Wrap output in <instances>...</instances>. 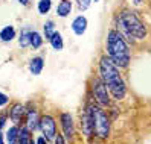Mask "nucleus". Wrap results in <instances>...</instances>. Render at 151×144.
<instances>
[{
  "label": "nucleus",
  "mask_w": 151,
  "mask_h": 144,
  "mask_svg": "<svg viewBox=\"0 0 151 144\" xmlns=\"http://www.w3.org/2000/svg\"><path fill=\"white\" fill-rule=\"evenodd\" d=\"M99 74L114 100H122L127 94V85L121 76L119 67L107 55L101 56L99 59Z\"/></svg>",
  "instance_id": "1"
},
{
  "label": "nucleus",
  "mask_w": 151,
  "mask_h": 144,
  "mask_svg": "<svg viewBox=\"0 0 151 144\" xmlns=\"http://www.w3.org/2000/svg\"><path fill=\"white\" fill-rule=\"evenodd\" d=\"M107 56L119 68H127L131 59L128 44L118 29H111L107 33Z\"/></svg>",
  "instance_id": "2"
},
{
  "label": "nucleus",
  "mask_w": 151,
  "mask_h": 144,
  "mask_svg": "<svg viewBox=\"0 0 151 144\" xmlns=\"http://www.w3.org/2000/svg\"><path fill=\"white\" fill-rule=\"evenodd\" d=\"M118 31L122 37L131 43L133 40H144L147 37V28L136 12L133 11H122L118 17Z\"/></svg>",
  "instance_id": "3"
},
{
  "label": "nucleus",
  "mask_w": 151,
  "mask_h": 144,
  "mask_svg": "<svg viewBox=\"0 0 151 144\" xmlns=\"http://www.w3.org/2000/svg\"><path fill=\"white\" fill-rule=\"evenodd\" d=\"M92 109V120H93V132L99 138H107L110 133V120L107 114L102 111L101 106L90 105Z\"/></svg>",
  "instance_id": "4"
},
{
  "label": "nucleus",
  "mask_w": 151,
  "mask_h": 144,
  "mask_svg": "<svg viewBox=\"0 0 151 144\" xmlns=\"http://www.w3.org/2000/svg\"><path fill=\"white\" fill-rule=\"evenodd\" d=\"M92 93L96 103L99 106H110L111 103V99H110V93H109V88L102 82L101 77H93L92 80Z\"/></svg>",
  "instance_id": "5"
},
{
  "label": "nucleus",
  "mask_w": 151,
  "mask_h": 144,
  "mask_svg": "<svg viewBox=\"0 0 151 144\" xmlns=\"http://www.w3.org/2000/svg\"><path fill=\"white\" fill-rule=\"evenodd\" d=\"M38 128L41 129L43 137L46 138L47 141L55 140V137H57V123H55V120H54L52 115H49V114L43 115L40 118V126Z\"/></svg>",
  "instance_id": "6"
},
{
  "label": "nucleus",
  "mask_w": 151,
  "mask_h": 144,
  "mask_svg": "<svg viewBox=\"0 0 151 144\" xmlns=\"http://www.w3.org/2000/svg\"><path fill=\"white\" fill-rule=\"evenodd\" d=\"M61 120V128H63V133H64V140L66 141H72L75 137V124H73V118L69 112H63L60 117Z\"/></svg>",
  "instance_id": "7"
},
{
  "label": "nucleus",
  "mask_w": 151,
  "mask_h": 144,
  "mask_svg": "<svg viewBox=\"0 0 151 144\" xmlns=\"http://www.w3.org/2000/svg\"><path fill=\"white\" fill-rule=\"evenodd\" d=\"M81 128L86 137H90L93 133V120H92V109H90V105L86 108L84 114L81 115Z\"/></svg>",
  "instance_id": "8"
},
{
  "label": "nucleus",
  "mask_w": 151,
  "mask_h": 144,
  "mask_svg": "<svg viewBox=\"0 0 151 144\" xmlns=\"http://www.w3.org/2000/svg\"><path fill=\"white\" fill-rule=\"evenodd\" d=\"M40 126V118H38V114L35 111V108H31L29 111H26V128H28L31 132L37 131Z\"/></svg>",
  "instance_id": "9"
},
{
  "label": "nucleus",
  "mask_w": 151,
  "mask_h": 144,
  "mask_svg": "<svg viewBox=\"0 0 151 144\" xmlns=\"http://www.w3.org/2000/svg\"><path fill=\"white\" fill-rule=\"evenodd\" d=\"M24 114H26V111H24V106H23L22 103H15V105L11 108V111L8 112L11 121H12L14 124H17V126L20 124V121H22V118L24 117Z\"/></svg>",
  "instance_id": "10"
},
{
  "label": "nucleus",
  "mask_w": 151,
  "mask_h": 144,
  "mask_svg": "<svg viewBox=\"0 0 151 144\" xmlns=\"http://www.w3.org/2000/svg\"><path fill=\"white\" fill-rule=\"evenodd\" d=\"M87 18L84 15H78L75 17V20L72 21V31L75 32V35H78V37H81V35L86 33L87 31Z\"/></svg>",
  "instance_id": "11"
},
{
  "label": "nucleus",
  "mask_w": 151,
  "mask_h": 144,
  "mask_svg": "<svg viewBox=\"0 0 151 144\" xmlns=\"http://www.w3.org/2000/svg\"><path fill=\"white\" fill-rule=\"evenodd\" d=\"M44 68V59L41 56H35L31 59L29 62V71L34 74V76H38Z\"/></svg>",
  "instance_id": "12"
},
{
  "label": "nucleus",
  "mask_w": 151,
  "mask_h": 144,
  "mask_svg": "<svg viewBox=\"0 0 151 144\" xmlns=\"http://www.w3.org/2000/svg\"><path fill=\"white\" fill-rule=\"evenodd\" d=\"M72 12V2L70 0H61L57 6V15L61 18H66Z\"/></svg>",
  "instance_id": "13"
},
{
  "label": "nucleus",
  "mask_w": 151,
  "mask_h": 144,
  "mask_svg": "<svg viewBox=\"0 0 151 144\" xmlns=\"http://www.w3.org/2000/svg\"><path fill=\"white\" fill-rule=\"evenodd\" d=\"M34 141L31 131L28 128H22L19 131V138H17V144H31Z\"/></svg>",
  "instance_id": "14"
},
{
  "label": "nucleus",
  "mask_w": 151,
  "mask_h": 144,
  "mask_svg": "<svg viewBox=\"0 0 151 144\" xmlns=\"http://www.w3.org/2000/svg\"><path fill=\"white\" fill-rule=\"evenodd\" d=\"M15 38V29L12 26H5V28L0 31V40L3 43H9Z\"/></svg>",
  "instance_id": "15"
},
{
  "label": "nucleus",
  "mask_w": 151,
  "mask_h": 144,
  "mask_svg": "<svg viewBox=\"0 0 151 144\" xmlns=\"http://www.w3.org/2000/svg\"><path fill=\"white\" fill-rule=\"evenodd\" d=\"M31 29L29 28H24L22 29L20 32V38H19V44H20V47H29L31 46Z\"/></svg>",
  "instance_id": "16"
},
{
  "label": "nucleus",
  "mask_w": 151,
  "mask_h": 144,
  "mask_svg": "<svg viewBox=\"0 0 151 144\" xmlns=\"http://www.w3.org/2000/svg\"><path fill=\"white\" fill-rule=\"evenodd\" d=\"M49 43H50L52 49H54V50H57V52L63 50V47H64L63 37H61V33H60V32H55L54 35H52V38L49 40Z\"/></svg>",
  "instance_id": "17"
},
{
  "label": "nucleus",
  "mask_w": 151,
  "mask_h": 144,
  "mask_svg": "<svg viewBox=\"0 0 151 144\" xmlns=\"http://www.w3.org/2000/svg\"><path fill=\"white\" fill-rule=\"evenodd\" d=\"M19 126L17 124H14V126H11L9 129H8V132H6V140H8V144H15L17 143V138H19Z\"/></svg>",
  "instance_id": "18"
},
{
  "label": "nucleus",
  "mask_w": 151,
  "mask_h": 144,
  "mask_svg": "<svg viewBox=\"0 0 151 144\" xmlns=\"http://www.w3.org/2000/svg\"><path fill=\"white\" fill-rule=\"evenodd\" d=\"M43 31H44V37H46V40L49 41L52 38V35L57 32L55 31V23L52 20H47L46 23H44V26H43Z\"/></svg>",
  "instance_id": "19"
},
{
  "label": "nucleus",
  "mask_w": 151,
  "mask_h": 144,
  "mask_svg": "<svg viewBox=\"0 0 151 144\" xmlns=\"http://www.w3.org/2000/svg\"><path fill=\"white\" fill-rule=\"evenodd\" d=\"M41 44H43L41 35H40L37 31H32V32H31V46H32L34 49H40Z\"/></svg>",
  "instance_id": "20"
},
{
  "label": "nucleus",
  "mask_w": 151,
  "mask_h": 144,
  "mask_svg": "<svg viewBox=\"0 0 151 144\" xmlns=\"http://www.w3.org/2000/svg\"><path fill=\"white\" fill-rule=\"evenodd\" d=\"M52 8V0H40L38 2V12L40 15H46Z\"/></svg>",
  "instance_id": "21"
},
{
  "label": "nucleus",
  "mask_w": 151,
  "mask_h": 144,
  "mask_svg": "<svg viewBox=\"0 0 151 144\" xmlns=\"http://www.w3.org/2000/svg\"><path fill=\"white\" fill-rule=\"evenodd\" d=\"M76 3H78V9L79 11H86V9H88L92 0H76Z\"/></svg>",
  "instance_id": "22"
},
{
  "label": "nucleus",
  "mask_w": 151,
  "mask_h": 144,
  "mask_svg": "<svg viewBox=\"0 0 151 144\" xmlns=\"http://www.w3.org/2000/svg\"><path fill=\"white\" fill-rule=\"evenodd\" d=\"M8 102H9L8 96H6V94H3V93H0V106H5Z\"/></svg>",
  "instance_id": "23"
},
{
  "label": "nucleus",
  "mask_w": 151,
  "mask_h": 144,
  "mask_svg": "<svg viewBox=\"0 0 151 144\" xmlns=\"http://www.w3.org/2000/svg\"><path fill=\"white\" fill-rule=\"evenodd\" d=\"M6 118H8V114H0V131L3 129V126L6 123Z\"/></svg>",
  "instance_id": "24"
},
{
  "label": "nucleus",
  "mask_w": 151,
  "mask_h": 144,
  "mask_svg": "<svg viewBox=\"0 0 151 144\" xmlns=\"http://www.w3.org/2000/svg\"><path fill=\"white\" fill-rule=\"evenodd\" d=\"M55 144H66V140H64V137L63 135H58V137H55Z\"/></svg>",
  "instance_id": "25"
},
{
  "label": "nucleus",
  "mask_w": 151,
  "mask_h": 144,
  "mask_svg": "<svg viewBox=\"0 0 151 144\" xmlns=\"http://www.w3.org/2000/svg\"><path fill=\"white\" fill-rule=\"evenodd\" d=\"M35 144H47V140L44 138V137H38L37 141H35Z\"/></svg>",
  "instance_id": "26"
},
{
  "label": "nucleus",
  "mask_w": 151,
  "mask_h": 144,
  "mask_svg": "<svg viewBox=\"0 0 151 144\" xmlns=\"http://www.w3.org/2000/svg\"><path fill=\"white\" fill-rule=\"evenodd\" d=\"M29 2H31V0H19V3H20V5H23V6H28V5H29Z\"/></svg>",
  "instance_id": "27"
},
{
  "label": "nucleus",
  "mask_w": 151,
  "mask_h": 144,
  "mask_svg": "<svg viewBox=\"0 0 151 144\" xmlns=\"http://www.w3.org/2000/svg\"><path fill=\"white\" fill-rule=\"evenodd\" d=\"M0 144H3V135L0 133Z\"/></svg>",
  "instance_id": "28"
},
{
  "label": "nucleus",
  "mask_w": 151,
  "mask_h": 144,
  "mask_svg": "<svg viewBox=\"0 0 151 144\" xmlns=\"http://www.w3.org/2000/svg\"><path fill=\"white\" fill-rule=\"evenodd\" d=\"M140 3V0H134V5H139Z\"/></svg>",
  "instance_id": "29"
},
{
  "label": "nucleus",
  "mask_w": 151,
  "mask_h": 144,
  "mask_svg": "<svg viewBox=\"0 0 151 144\" xmlns=\"http://www.w3.org/2000/svg\"><path fill=\"white\" fill-rule=\"evenodd\" d=\"M92 2H95V3H96V2H99V0H92Z\"/></svg>",
  "instance_id": "30"
}]
</instances>
